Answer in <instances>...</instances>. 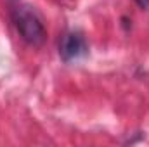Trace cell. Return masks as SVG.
I'll list each match as a JSON object with an SVG mask.
<instances>
[{
	"label": "cell",
	"mask_w": 149,
	"mask_h": 147,
	"mask_svg": "<svg viewBox=\"0 0 149 147\" xmlns=\"http://www.w3.org/2000/svg\"><path fill=\"white\" fill-rule=\"evenodd\" d=\"M16 26L17 31L21 33V37L24 42H28L30 45H42L45 40V28L42 24V21L38 19L35 12H31L30 9L23 7L17 9L16 12Z\"/></svg>",
	"instance_id": "1"
},
{
	"label": "cell",
	"mask_w": 149,
	"mask_h": 147,
	"mask_svg": "<svg viewBox=\"0 0 149 147\" xmlns=\"http://www.w3.org/2000/svg\"><path fill=\"white\" fill-rule=\"evenodd\" d=\"M87 43H85V38L81 37L80 33H66L63 37L61 42V47H59V52H61V57L64 61H76L80 57H83L87 54Z\"/></svg>",
	"instance_id": "2"
},
{
	"label": "cell",
	"mask_w": 149,
	"mask_h": 147,
	"mask_svg": "<svg viewBox=\"0 0 149 147\" xmlns=\"http://www.w3.org/2000/svg\"><path fill=\"white\" fill-rule=\"evenodd\" d=\"M135 2H137L139 7H142V9H149V0H135Z\"/></svg>",
	"instance_id": "3"
}]
</instances>
